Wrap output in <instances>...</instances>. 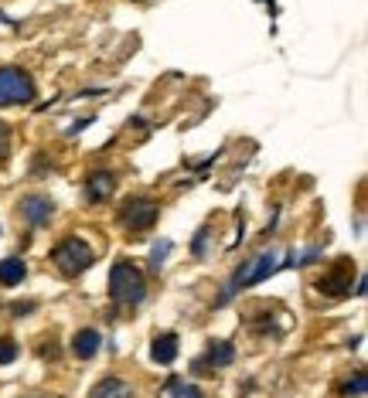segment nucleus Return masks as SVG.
<instances>
[{"label":"nucleus","mask_w":368,"mask_h":398,"mask_svg":"<svg viewBox=\"0 0 368 398\" xmlns=\"http://www.w3.org/2000/svg\"><path fill=\"white\" fill-rule=\"evenodd\" d=\"M150 354H154L157 364H171V361L178 358V334H157Z\"/></svg>","instance_id":"9d476101"},{"label":"nucleus","mask_w":368,"mask_h":398,"mask_svg":"<svg viewBox=\"0 0 368 398\" xmlns=\"http://www.w3.org/2000/svg\"><path fill=\"white\" fill-rule=\"evenodd\" d=\"M171 392L178 398H201V392L194 385H184V382H171Z\"/></svg>","instance_id":"2eb2a0df"},{"label":"nucleus","mask_w":368,"mask_h":398,"mask_svg":"<svg viewBox=\"0 0 368 398\" xmlns=\"http://www.w3.org/2000/svg\"><path fill=\"white\" fill-rule=\"evenodd\" d=\"M34 99V82L21 69H0V105H21Z\"/></svg>","instance_id":"20e7f679"},{"label":"nucleus","mask_w":368,"mask_h":398,"mask_svg":"<svg viewBox=\"0 0 368 398\" xmlns=\"http://www.w3.org/2000/svg\"><path fill=\"white\" fill-rule=\"evenodd\" d=\"M109 293H113L116 303L137 306L140 299L147 297V279H143V273L133 262H116L109 269Z\"/></svg>","instance_id":"f257e3e1"},{"label":"nucleus","mask_w":368,"mask_h":398,"mask_svg":"<svg viewBox=\"0 0 368 398\" xmlns=\"http://www.w3.org/2000/svg\"><path fill=\"white\" fill-rule=\"evenodd\" d=\"M51 262H55V269L62 273V276H79V273H86L92 266V249L82 242V238H62L55 249H51Z\"/></svg>","instance_id":"f03ea898"},{"label":"nucleus","mask_w":368,"mask_h":398,"mask_svg":"<svg viewBox=\"0 0 368 398\" xmlns=\"http://www.w3.org/2000/svg\"><path fill=\"white\" fill-rule=\"evenodd\" d=\"M7 153H10V126L0 123V160H7Z\"/></svg>","instance_id":"dca6fc26"},{"label":"nucleus","mask_w":368,"mask_h":398,"mask_svg":"<svg viewBox=\"0 0 368 398\" xmlns=\"http://www.w3.org/2000/svg\"><path fill=\"white\" fill-rule=\"evenodd\" d=\"M157 214H161V204L154 198H130V201H123V208H119V221H123V228H130V232H147V228H154Z\"/></svg>","instance_id":"7ed1b4c3"},{"label":"nucleus","mask_w":368,"mask_h":398,"mask_svg":"<svg viewBox=\"0 0 368 398\" xmlns=\"http://www.w3.org/2000/svg\"><path fill=\"white\" fill-rule=\"evenodd\" d=\"M168 252H171V242H157V245H154V252H150V269H157V273H161V266H164Z\"/></svg>","instance_id":"ddd939ff"},{"label":"nucleus","mask_w":368,"mask_h":398,"mask_svg":"<svg viewBox=\"0 0 368 398\" xmlns=\"http://www.w3.org/2000/svg\"><path fill=\"white\" fill-rule=\"evenodd\" d=\"M232 361H235L232 344L218 340V344H211V347L205 351V358H198V361H194V371H205V368H225V364H232Z\"/></svg>","instance_id":"0eeeda50"},{"label":"nucleus","mask_w":368,"mask_h":398,"mask_svg":"<svg viewBox=\"0 0 368 398\" xmlns=\"http://www.w3.org/2000/svg\"><path fill=\"white\" fill-rule=\"evenodd\" d=\"M92 398H133V388L123 378H106L92 388Z\"/></svg>","instance_id":"9b49d317"},{"label":"nucleus","mask_w":368,"mask_h":398,"mask_svg":"<svg viewBox=\"0 0 368 398\" xmlns=\"http://www.w3.org/2000/svg\"><path fill=\"white\" fill-rule=\"evenodd\" d=\"M113 191H116V177L109 174V171H95L89 181H86V195H89V201H106L113 198Z\"/></svg>","instance_id":"6e6552de"},{"label":"nucleus","mask_w":368,"mask_h":398,"mask_svg":"<svg viewBox=\"0 0 368 398\" xmlns=\"http://www.w3.org/2000/svg\"><path fill=\"white\" fill-rule=\"evenodd\" d=\"M17 358V340L10 337H0V364H10Z\"/></svg>","instance_id":"4468645a"},{"label":"nucleus","mask_w":368,"mask_h":398,"mask_svg":"<svg viewBox=\"0 0 368 398\" xmlns=\"http://www.w3.org/2000/svg\"><path fill=\"white\" fill-rule=\"evenodd\" d=\"M24 259H17V256H10V259H3L0 262V286H17L21 279H24Z\"/></svg>","instance_id":"f8f14e48"},{"label":"nucleus","mask_w":368,"mask_h":398,"mask_svg":"<svg viewBox=\"0 0 368 398\" xmlns=\"http://www.w3.org/2000/svg\"><path fill=\"white\" fill-rule=\"evenodd\" d=\"M17 208H21V218L27 225H48L55 214V201L45 198V195H27V198H21Z\"/></svg>","instance_id":"423d86ee"},{"label":"nucleus","mask_w":368,"mask_h":398,"mask_svg":"<svg viewBox=\"0 0 368 398\" xmlns=\"http://www.w3.org/2000/svg\"><path fill=\"white\" fill-rule=\"evenodd\" d=\"M352 276H355V266L348 262V259H338L324 276H321V283H317V290L321 293H327V297H345L348 290H352Z\"/></svg>","instance_id":"39448f33"},{"label":"nucleus","mask_w":368,"mask_h":398,"mask_svg":"<svg viewBox=\"0 0 368 398\" xmlns=\"http://www.w3.org/2000/svg\"><path fill=\"white\" fill-rule=\"evenodd\" d=\"M99 344H102V337H99V330H92V327H86V330H79V334L72 337V354H76V358H82V361H89V358H95V351H99Z\"/></svg>","instance_id":"1a4fd4ad"}]
</instances>
